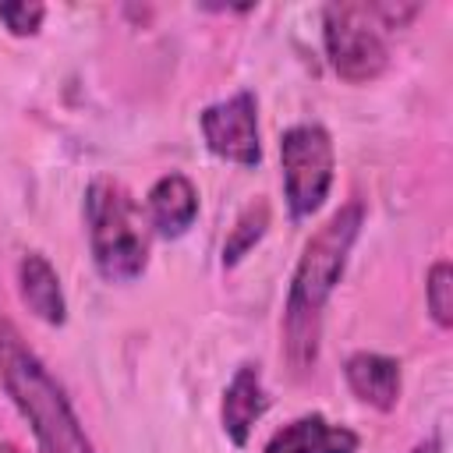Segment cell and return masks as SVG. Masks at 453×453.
Listing matches in <instances>:
<instances>
[{
    "mask_svg": "<svg viewBox=\"0 0 453 453\" xmlns=\"http://www.w3.org/2000/svg\"><path fill=\"white\" fill-rule=\"evenodd\" d=\"M265 407H269V396H265L258 365H241V368L234 372V379L226 382V389H223V403H219L223 435H226L234 446H248L251 428H255V421L265 414Z\"/></svg>",
    "mask_w": 453,
    "mask_h": 453,
    "instance_id": "cell-9",
    "label": "cell"
},
{
    "mask_svg": "<svg viewBox=\"0 0 453 453\" xmlns=\"http://www.w3.org/2000/svg\"><path fill=\"white\" fill-rule=\"evenodd\" d=\"M361 435L347 425H333L322 414H301L269 435L262 453H357Z\"/></svg>",
    "mask_w": 453,
    "mask_h": 453,
    "instance_id": "cell-8",
    "label": "cell"
},
{
    "mask_svg": "<svg viewBox=\"0 0 453 453\" xmlns=\"http://www.w3.org/2000/svg\"><path fill=\"white\" fill-rule=\"evenodd\" d=\"M46 18V7L35 4V0H11V4H0V21L11 35H35L39 25Z\"/></svg>",
    "mask_w": 453,
    "mask_h": 453,
    "instance_id": "cell-14",
    "label": "cell"
},
{
    "mask_svg": "<svg viewBox=\"0 0 453 453\" xmlns=\"http://www.w3.org/2000/svg\"><path fill=\"white\" fill-rule=\"evenodd\" d=\"M425 304L439 329L453 326V265L439 258L425 276Z\"/></svg>",
    "mask_w": 453,
    "mask_h": 453,
    "instance_id": "cell-13",
    "label": "cell"
},
{
    "mask_svg": "<svg viewBox=\"0 0 453 453\" xmlns=\"http://www.w3.org/2000/svg\"><path fill=\"white\" fill-rule=\"evenodd\" d=\"M85 223L92 262L103 280L131 283L149 265V241L138 226V209L131 191L113 177H96L85 188Z\"/></svg>",
    "mask_w": 453,
    "mask_h": 453,
    "instance_id": "cell-3",
    "label": "cell"
},
{
    "mask_svg": "<svg viewBox=\"0 0 453 453\" xmlns=\"http://www.w3.org/2000/svg\"><path fill=\"white\" fill-rule=\"evenodd\" d=\"M265 230H269V202H265V198H255V202H248V205L241 209V216L234 219L230 234H226V241H223V265L234 269V265L265 237Z\"/></svg>",
    "mask_w": 453,
    "mask_h": 453,
    "instance_id": "cell-12",
    "label": "cell"
},
{
    "mask_svg": "<svg viewBox=\"0 0 453 453\" xmlns=\"http://www.w3.org/2000/svg\"><path fill=\"white\" fill-rule=\"evenodd\" d=\"M149 223L159 237H180L198 219V188L184 173H163L145 195Z\"/></svg>",
    "mask_w": 453,
    "mask_h": 453,
    "instance_id": "cell-11",
    "label": "cell"
},
{
    "mask_svg": "<svg viewBox=\"0 0 453 453\" xmlns=\"http://www.w3.org/2000/svg\"><path fill=\"white\" fill-rule=\"evenodd\" d=\"M280 166H283V198L294 219H308L333 188L336 152L333 138L322 124H294L280 138Z\"/></svg>",
    "mask_w": 453,
    "mask_h": 453,
    "instance_id": "cell-5",
    "label": "cell"
},
{
    "mask_svg": "<svg viewBox=\"0 0 453 453\" xmlns=\"http://www.w3.org/2000/svg\"><path fill=\"white\" fill-rule=\"evenodd\" d=\"M322 46L329 67L350 85H368L389 67V46L372 4H326Z\"/></svg>",
    "mask_w": 453,
    "mask_h": 453,
    "instance_id": "cell-4",
    "label": "cell"
},
{
    "mask_svg": "<svg viewBox=\"0 0 453 453\" xmlns=\"http://www.w3.org/2000/svg\"><path fill=\"white\" fill-rule=\"evenodd\" d=\"M202 138L212 156L237 163V166H258L262 142H258V99L255 92L241 88L219 103H209L198 117Z\"/></svg>",
    "mask_w": 453,
    "mask_h": 453,
    "instance_id": "cell-6",
    "label": "cell"
},
{
    "mask_svg": "<svg viewBox=\"0 0 453 453\" xmlns=\"http://www.w3.org/2000/svg\"><path fill=\"white\" fill-rule=\"evenodd\" d=\"M343 379L350 386V393L389 414L396 403H400V389H403V375H400V361L389 357V354H379V350H354L347 361H343Z\"/></svg>",
    "mask_w": 453,
    "mask_h": 453,
    "instance_id": "cell-7",
    "label": "cell"
},
{
    "mask_svg": "<svg viewBox=\"0 0 453 453\" xmlns=\"http://www.w3.org/2000/svg\"><path fill=\"white\" fill-rule=\"evenodd\" d=\"M361 226H365V205L350 198L301 248L283 304V354L294 372H311V365L319 361L322 308L347 269Z\"/></svg>",
    "mask_w": 453,
    "mask_h": 453,
    "instance_id": "cell-1",
    "label": "cell"
},
{
    "mask_svg": "<svg viewBox=\"0 0 453 453\" xmlns=\"http://www.w3.org/2000/svg\"><path fill=\"white\" fill-rule=\"evenodd\" d=\"M0 453H21L14 442H0Z\"/></svg>",
    "mask_w": 453,
    "mask_h": 453,
    "instance_id": "cell-16",
    "label": "cell"
},
{
    "mask_svg": "<svg viewBox=\"0 0 453 453\" xmlns=\"http://www.w3.org/2000/svg\"><path fill=\"white\" fill-rule=\"evenodd\" d=\"M411 453H442V439L432 432L428 439H421V442H414V449Z\"/></svg>",
    "mask_w": 453,
    "mask_h": 453,
    "instance_id": "cell-15",
    "label": "cell"
},
{
    "mask_svg": "<svg viewBox=\"0 0 453 453\" xmlns=\"http://www.w3.org/2000/svg\"><path fill=\"white\" fill-rule=\"evenodd\" d=\"M0 382L28 421L39 453H92L67 393L7 315H0Z\"/></svg>",
    "mask_w": 453,
    "mask_h": 453,
    "instance_id": "cell-2",
    "label": "cell"
},
{
    "mask_svg": "<svg viewBox=\"0 0 453 453\" xmlns=\"http://www.w3.org/2000/svg\"><path fill=\"white\" fill-rule=\"evenodd\" d=\"M18 297L21 304L46 326L67 322V297L53 262L42 251H25L18 262Z\"/></svg>",
    "mask_w": 453,
    "mask_h": 453,
    "instance_id": "cell-10",
    "label": "cell"
}]
</instances>
